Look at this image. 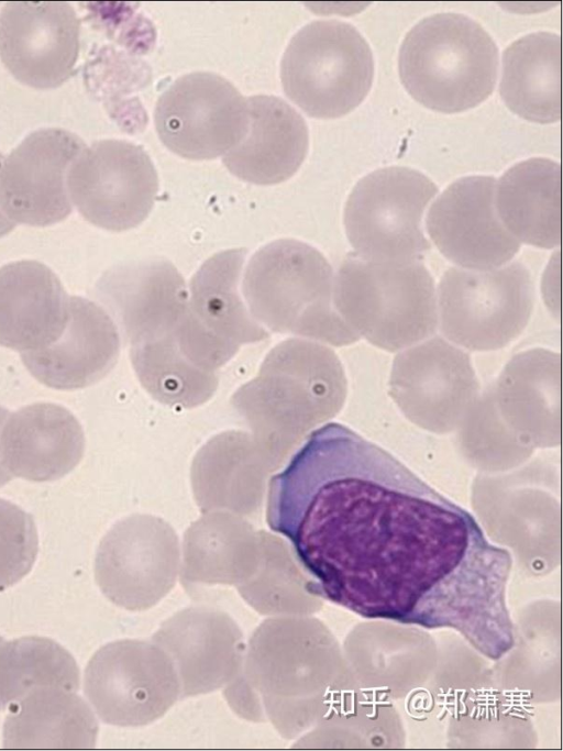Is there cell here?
<instances>
[{
  "label": "cell",
  "mask_w": 563,
  "mask_h": 751,
  "mask_svg": "<svg viewBox=\"0 0 563 751\" xmlns=\"http://www.w3.org/2000/svg\"><path fill=\"white\" fill-rule=\"evenodd\" d=\"M266 522L334 597L356 583L482 578L499 557L464 510L336 422L272 476Z\"/></svg>",
  "instance_id": "6da1fadb"
},
{
  "label": "cell",
  "mask_w": 563,
  "mask_h": 751,
  "mask_svg": "<svg viewBox=\"0 0 563 751\" xmlns=\"http://www.w3.org/2000/svg\"><path fill=\"white\" fill-rule=\"evenodd\" d=\"M498 47L475 20L454 12L429 15L405 36L400 80L422 106L442 113L472 109L493 92Z\"/></svg>",
  "instance_id": "7a4b0ae2"
},
{
  "label": "cell",
  "mask_w": 563,
  "mask_h": 751,
  "mask_svg": "<svg viewBox=\"0 0 563 751\" xmlns=\"http://www.w3.org/2000/svg\"><path fill=\"white\" fill-rule=\"evenodd\" d=\"M333 286L332 267L317 249L280 239L254 253L243 295L251 316L274 331L347 343L356 335L334 307Z\"/></svg>",
  "instance_id": "3957f363"
},
{
  "label": "cell",
  "mask_w": 563,
  "mask_h": 751,
  "mask_svg": "<svg viewBox=\"0 0 563 751\" xmlns=\"http://www.w3.org/2000/svg\"><path fill=\"white\" fill-rule=\"evenodd\" d=\"M338 313L375 344L400 347L434 331V283L418 261L376 262L355 253L342 262L333 286Z\"/></svg>",
  "instance_id": "277c9868"
},
{
  "label": "cell",
  "mask_w": 563,
  "mask_h": 751,
  "mask_svg": "<svg viewBox=\"0 0 563 751\" xmlns=\"http://www.w3.org/2000/svg\"><path fill=\"white\" fill-rule=\"evenodd\" d=\"M374 77L372 49L350 23L317 20L290 40L280 63L286 96L306 114L334 119L355 109Z\"/></svg>",
  "instance_id": "5b68a950"
},
{
  "label": "cell",
  "mask_w": 563,
  "mask_h": 751,
  "mask_svg": "<svg viewBox=\"0 0 563 751\" xmlns=\"http://www.w3.org/2000/svg\"><path fill=\"white\" fill-rule=\"evenodd\" d=\"M437 192L430 178L409 167L389 166L364 176L344 208L345 232L355 254L376 262L420 258L430 249L421 218Z\"/></svg>",
  "instance_id": "8992f818"
},
{
  "label": "cell",
  "mask_w": 563,
  "mask_h": 751,
  "mask_svg": "<svg viewBox=\"0 0 563 751\" xmlns=\"http://www.w3.org/2000/svg\"><path fill=\"white\" fill-rule=\"evenodd\" d=\"M84 689L104 724L123 728L158 720L180 698L176 669L152 639H123L101 647L88 662Z\"/></svg>",
  "instance_id": "52a82bcc"
},
{
  "label": "cell",
  "mask_w": 563,
  "mask_h": 751,
  "mask_svg": "<svg viewBox=\"0 0 563 751\" xmlns=\"http://www.w3.org/2000/svg\"><path fill=\"white\" fill-rule=\"evenodd\" d=\"M533 283L519 262L503 268H450L439 285L443 332L473 349L501 346L526 327L533 308Z\"/></svg>",
  "instance_id": "ba28073f"
},
{
  "label": "cell",
  "mask_w": 563,
  "mask_h": 751,
  "mask_svg": "<svg viewBox=\"0 0 563 751\" xmlns=\"http://www.w3.org/2000/svg\"><path fill=\"white\" fill-rule=\"evenodd\" d=\"M154 123L159 140L173 153L188 159H212L245 136L247 101L218 74L189 73L159 96Z\"/></svg>",
  "instance_id": "9c48e42d"
},
{
  "label": "cell",
  "mask_w": 563,
  "mask_h": 751,
  "mask_svg": "<svg viewBox=\"0 0 563 751\" xmlns=\"http://www.w3.org/2000/svg\"><path fill=\"white\" fill-rule=\"evenodd\" d=\"M70 200L90 223L125 231L151 212L158 177L142 146L122 140H101L85 147L67 174Z\"/></svg>",
  "instance_id": "30bf717a"
},
{
  "label": "cell",
  "mask_w": 563,
  "mask_h": 751,
  "mask_svg": "<svg viewBox=\"0 0 563 751\" xmlns=\"http://www.w3.org/2000/svg\"><path fill=\"white\" fill-rule=\"evenodd\" d=\"M311 623L300 616L265 619L246 644L240 676L258 708L284 739L306 727Z\"/></svg>",
  "instance_id": "8fae6325"
},
{
  "label": "cell",
  "mask_w": 563,
  "mask_h": 751,
  "mask_svg": "<svg viewBox=\"0 0 563 751\" xmlns=\"http://www.w3.org/2000/svg\"><path fill=\"white\" fill-rule=\"evenodd\" d=\"M86 147L64 129L30 133L0 167V209L14 223L46 227L71 212L67 174Z\"/></svg>",
  "instance_id": "7c38bea8"
},
{
  "label": "cell",
  "mask_w": 563,
  "mask_h": 751,
  "mask_svg": "<svg viewBox=\"0 0 563 751\" xmlns=\"http://www.w3.org/2000/svg\"><path fill=\"white\" fill-rule=\"evenodd\" d=\"M95 574L103 595L130 611L159 603L176 577V544L153 519L132 518L114 526L97 551Z\"/></svg>",
  "instance_id": "4fadbf2b"
},
{
  "label": "cell",
  "mask_w": 563,
  "mask_h": 751,
  "mask_svg": "<svg viewBox=\"0 0 563 751\" xmlns=\"http://www.w3.org/2000/svg\"><path fill=\"white\" fill-rule=\"evenodd\" d=\"M79 30L76 12L67 2H8L0 12V58L24 85L57 87L74 70Z\"/></svg>",
  "instance_id": "5bb4252c"
},
{
  "label": "cell",
  "mask_w": 563,
  "mask_h": 751,
  "mask_svg": "<svg viewBox=\"0 0 563 751\" xmlns=\"http://www.w3.org/2000/svg\"><path fill=\"white\" fill-rule=\"evenodd\" d=\"M496 183L492 176L460 178L429 209L426 223L430 238L448 259L462 267L494 269L510 261L520 247L497 214Z\"/></svg>",
  "instance_id": "9a60e30c"
},
{
  "label": "cell",
  "mask_w": 563,
  "mask_h": 751,
  "mask_svg": "<svg viewBox=\"0 0 563 751\" xmlns=\"http://www.w3.org/2000/svg\"><path fill=\"white\" fill-rule=\"evenodd\" d=\"M152 640L170 658L180 698L224 688L242 671L246 644L233 618L218 608L196 605L166 619Z\"/></svg>",
  "instance_id": "2e32d148"
},
{
  "label": "cell",
  "mask_w": 563,
  "mask_h": 751,
  "mask_svg": "<svg viewBox=\"0 0 563 751\" xmlns=\"http://www.w3.org/2000/svg\"><path fill=\"white\" fill-rule=\"evenodd\" d=\"M246 253V249L219 252L192 276L188 305L176 329L181 343L220 360L235 343L267 336L238 291Z\"/></svg>",
  "instance_id": "e0dca14e"
},
{
  "label": "cell",
  "mask_w": 563,
  "mask_h": 751,
  "mask_svg": "<svg viewBox=\"0 0 563 751\" xmlns=\"http://www.w3.org/2000/svg\"><path fill=\"white\" fill-rule=\"evenodd\" d=\"M118 351L119 336L110 316L97 303L71 296L60 336L42 350L21 353V358L40 383L71 390L100 379L113 365Z\"/></svg>",
  "instance_id": "ac0fdd59"
},
{
  "label": "cell",
  "mask_w": 563,
  "mask_h": 751,
  "mask_svg": "<svg viewBox=\"0 0 563 751\" xmlns=\"http://www.w3.org/2000/svg\"><path fill=\"white\" fill-rule=\"evenodd\" d=\"M98 294L134 341L176 327L188 305L183 276L167 259L151 258L107 272Z\"/></svg>",
  "instance_id": "d6986e66"
},
{
  "label": "cell",
  "mask_w": 563,
  "mask_h": 751,
  "mask_svg": "<svg viewBox=\"0 0 563 751\" xmlns=\"http://www.w3.org/2000/svg\"><path fill=\"white\" fill-rule=\"evenodd\" d=\"M85 448L82 429L66 408L37 402L13 412L0 433V456L12 476L51 482L68 474Z\"/></svg>",
  "instance_id": "ffe728a7"
},
{
  "label": "cell",
  "mask_w": 563,
  "mask_h": 751,
  "mask_svg": "<svg viewBox=\"0 0 563 751\" xmlns=\"http://www.w3.org/2000/svg\"><path fill=\"white\" fill-rule=\"evenodd\" d=\"M246 101L247 132L222 156V162L231 174L251 184L285 181L298 170L307 155L308 126L279 97L257 95Z\"/></svg>",
  "instance_id": "44dd1931"
},
{
  "label": "cell",
  "mask_w": 563,
  "mask_h": 751,
  "mask_svg": "<svg viewBox=\"0 0 563 751\" xmlns=\"http://www.w3.org/2000/svg\"><path fill=\"white\" fill-rule=\"evenodd\" d=\"M68 300L58 277L36 261L0 267V345L21 353L42 350L63 333Z\"/></svg>",
  "instance_id": "7402d4cb"
},
{
  "label": "cell",
  "mask_w": 563,
  "mask_h": 751,
  "mask_svg": "<svg viewBox=\"0 0 563 751\" xmlns=\"http://www.w3.org/2000/svg\"><path fill=\"white\" fill-rule=\"evenodd\" d=\"M495 207L506 229L527 244L553 249L561 241V167L532 157L507 169L496 183Z\"/></svg>",
  "instance_id": "603a6c76"
},
{
  "label": "cell",
  "mask_w": 563,
  "mask_h": 751,
  "mask_svg": "<svg viewBox=\"0 0 563 751\" xmlns=\"http://www.w3.org/2000/svg\"><path fill=\"white\" fill-rule=\"evenodd\" d=\"M499 93L517 115L538 123L561 117V37L534 32L506 47Z\"/></svg>",
  "instance_id": "cb8c5ba5"
},
{
  "label": "cell",
  "mask_w": 563,
  "mask_h": 751,
  "mask_svg": "<svg viewBox=\"0 0 563 751\" xmlns=\"http://www.w3.org/2000/svg\"><path fill=\"white\" fill-rule=\"evenodd\" d=\"M3 726L5 748H93L98 722L74 692L40 688L9 706Z\"/></svg>",
  "instance_id": "d4e9b609"
},
{
  "label": "cell",
  "mask_w": 563,
  "mask_h": 751,
  "mask_svg": "<svg viewBox=\"0 0 563 751\" xmlns=\"http://www.w3.org/2000/svg\"><path fill=\"white\" fill-rule=\"evenodd\" d=\"M393 385L397 399L409 410L435 413L461 405L474 380L465 356L434 340L398 358Z\"/></svg>",
  "instance_id": "484cf974"
},
{
  "label": "cell",
  "mask_w": 563,
  "mask_h": 751,
  "mask_svg": "<svg viewBox=\"0 0 563 751\" xmlns=\"http://www.w3.org/2000/svg\"><path fill=\"white\" fill-rule=\"evenodd\" d=\"M76 692L79 670L73 655L54 640L24 637L0 648V698L9 707L40 688Z\"/></svg>",
  "instance_id": "4316f807"
},
{
  "label": "cell",
  "mask_w": 563,
  "mask_h": 751,
  "mask_svg": "<svg viewBox=\"0 0 563 751\" xmlns=\"http://www.w3.org/2000/svg\"><path fill=\"white\" fill-rule=\"evenodd\" d=\"M37 550L33 517L0 498V592L21 581L31 571Z\"/></svg>",
  "instance_id": "83f0119b"
},
{
  "label": "cell",
  "mask_w": 563,
  "mask_h": 751,
  "mask_svg": "<svg viewBox=\"0 0 563 751\" xmlns=\"http://www.w3.org/2000/svg\"><path fill=\"white\" fill-rule=\"evenodd\" d=\"M9 416V411L0 406V433L2 430L3 424L5 423V420ZM13 476L10 474V472L7 470L4 466L1 456H0V487L3 486L5 483H8Z\"/></svg>",
  "instance_id": "f1b7e54d"
},
{
  "label": "cell",
  "mask_w": 563,
  "mask_h": 751,
  "mask_svg": "<svg viewBox=\"0 0 563 751\" xmlns=\"http://www.w3.org/2000/svg\"><path fill=\"white\" fill-rule=\"evenodd\" d=\"M4 157L0 153V167L2 165ZM15 223L12 222L0 209V238L8 234L13 230Z\"/></svg>",
  "instance_id": "f546056e"
},
{
  "label": "cell",
  "mask_w": 563,
  "mask_h": 751,
  "mask_svg": "<svg viewBox=\"0 0 563 751\" xmlns=\"http://www.w3.org/2000/svg\"><path fill=\"white\" fill-rule=\"evenodd\" d=\"M3 643H4V640H3L2 637H0V648H1V645H2ZM3 708H4V706H3V703H2V700H1V698H0V710L3 709Z\"/></svg>",
  "instance_id": "4dcf8cb0"
}]
</instances>
